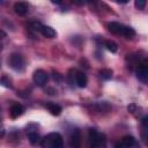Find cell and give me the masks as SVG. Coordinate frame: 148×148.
I'll return each instance as SVG.
<instances>
[{"mask_svg": "<svg viewBox=\"0 0 148 148\" xmlns=\"http://www.w3.org/2000/svg\"><path fill=\"white\" fill-rule=\"evenodd\" d=\"M42 148H64V139L58 132L46 134L40 140Z\"/></svg>", "mask_w": 148, "mask_h": 148, "instance_id": "cell-1", "label": "cell"}, {"mask_svg": "<svg viewBox=\"0 0 148 148\" xmlns=\"http://www.w3.org/2000/svg\"><path fill=\"white\" fill-rule=\"evenodd\" d=\"M108 29L114 34V35H119V36H124L127 38H132L135 36V30L131 27H127L125 24H121L119 22H110L108 24Z\"/></svg>", "mask_w": 148, "mask_h": 148, "instance_id": "cell-2", "label": "cell"}, {"mask_svg": "<svg viewBox=\"0 0 148 148\" xmlns=\"http://www.w3.org/2000/svg\"><path fill=\"white\" fill-rule=\"evenodd\" d=\"M90 148H106V139L104 134L98 133L95 128L89 130Z\"/></svg>", "mask_w": 148, "mask_h": 148, "instance_id": "cell-3", "label": "cell"}, {"mask_svg": "<svg viewBox=\"0 0 148 148\" xmlns=\"http://www.w3.org/2000/svg\"><path fill=\"white\" fill-rule=\"evenodd\" d=\"M8 65H9L14 71H16V72H22V71L24 69V67H25V65H24V59H23V57H22L21 54H18V53H13V54L9 57V59H8Z\"/></svg>", "mask_w": 148, "mask_h": 148, "instance_id": "cell-4", "label": "cell"}, {"mask_svg": "<svg viewBox=\"0 0 148 148\" xmlns=\"http://www.w3.org/2000/svg\"><path fill=\"white\" fill-rule=\"evenodd\" d=\"M136 76H138V79L142 83H147V79H148V62H147L146 59H143L142 61H140L138 64Z\"/></svg>", "mask_w": 148, "mask_h": 148, "instance_id": "cell-5", "label": "cell"}, {"mask_svg": "<svg viewBox=\"0 0 148 148\" xmlns=\"http://www.w3.org/2000/svg\"><path fill=\"white\" fill-rule=\"evenodd\" d=\"M32 79H34V81H35V83H36L37 86H40V87H42V86H44V84L47 82L49 76H47V73H46L45 71H43V69H37V71L34 72Z\"/></svg>", "mask_w": 148, "mask_h": 148, "instance_id": "cell-6", "label": "cell"}, {"mask_svg": "<svg viewBox=\"0 0 148 148\" xmlns=\"http://www.w3.org/2000/svg\"><path fill=\"white\" fill-rule=\"evenodd\" d=\"M135 145V139L132 135H125L114 146V148H132Z\"/></svg>", "mask_w": 148, "mask_h": 148, "instance_id": "cell-7", "label": "cell"}, {"mask_svg": "<svg viewBox=\"0 0 148 148\" xmlns=\"http://www.w3.org/2000/svg\"><path fill=\"white\" fill-rule=\"evenodd\" d=\"M71 146L72 148H80V143H81V134L80 131L77 128H75L72 134H71Z\"/></svg>", "mask_w": 148, "mask_h": 148, "instance_id": "cell-8", "label": "cell"}, {"mask_svg": "<svg viewBox=\"0 0 148 148\" xmlns=\"http://www.w3.org/2000/svg\"><path fill=\"white\" fill-rule=\"evenodd\" d=\"M74 80H75L76 84H77L80 88H84V87L87 86V82H88L87 75H86L83 72H79V71H76V72H75Z\"/></svg>", "mask_w": 148, "mask_h": 148, "instance_id": "cell-9", "label": "cell"}, {"mask_svg": "<svg viewBox=\"0 0 148 148\" xmlns=\"http://www.w3.org/2000/svg\"><path fill=\"white\" fill-rule=\"evenodd\" d=\"M14 10H15V13H16L17 15L23 16V15H25V14L28 13V10H29V6H28L27 2H22V1H20V2H16V3L14 5Z\"/></svg>", "mask_w": 148, "mask_h": 148, "instance_id": "cell-10", "label": "cell"}, {"mask_svg": "<svg viewBox=\"0 0 148 148\" xmlns=\"http://www.w3.org/2000/svg\"><path fill=\"white\" fill-rule=\"evenodd\" d=\"M24 112V108L21 104H14L10 108V117L12 118H18Z\"/></svg>", "mask_w": 148, "mask_h": 148, "instance_id": "cell-11", "label": "cell"}, {"mask_svg": "<svg viewBox=\"0 0 148 148\" xmlns=\"http://www.w3.org/2000/svg\"><path fill=\"white\" fill-rule=\"evenodd\" d=\"M40 34L46 38H54L57 36L56 30L52 27H49V25H43V28L40 30Z\"/></svg>", "mask_w": 148, "mask_h": 148, "instance_id": "cell-12", "label": "cell"}, {"mask_svg": "<svg viewBox=\"0 0 148 148\" xmlns=\"http://www.w3.org/2000/svg\"><path fill=\"white\" fill-rule=\"evenodd\" d=\"M45 108L49 110V112L53 116H59L61 113V106H59L58 104H54V103H46L45 104Z\"/></svg>", "mask_w": 148, "mask_h": 148, "instance_id": "cell-13", "label": "cell"}, {"mask_svg": "<svg viewBox=\"0 0 148 148\" xmlns=\"http://www.w3.org/2000/svg\"><path fill=\"white\" fill-rule=\"evenodd\" d=\"M112 69L110 68H104V69H101L99 71V76L103 79V80H109L112 77Z\"/></svg>", "mask_w": 148, "mask_h": 148, "instance_id": "cell-14", "label": "cell"}, {"mask_svg": "<svg viewBox=\"0 0 148 148\" xmlns=\"http://www.w3.org/2000/svg\"><path fill=\"white\" fill-rule=\"evenodd\" d=\"M104 45H105V47H106L110 52H112V53H114V52L118 51V45H117L113 40H106Z\"/></svg>", "mask_w": 148, "mask_h": 148, "instance_id": "cell-15", "label": "cell"}, {"mask_svg": "<svg viewBox=\"0 0 148 148\" xmlns=\"http://www.w3.org/2000/svg\"><path fill=\"white\" fill-rule=\"evenodd\" d=\"M28 138H29V141L32 145H36L39 141V134L36 131L35 132H28Z\"/></svg>", "mask_w": 148, "mask_h": 148, "instance_id": "cell-16", "label": "cell"}, {"mask_svg": "<svg viewBox=\"0 0 148 148\" xmlns=\"http://www.w3.org/2000/svg\"><path fill=\"white\" fill-rule=\"evenodd\" d=\"M127 110H128V112H131L132 114H136V113H138V111H139V108H138V105H136V104L132 103V104H130V105L127 106Z\"/></svg>", "mask_w": 148, "mask_h": 148, "instance_id": "cell-17", "label": "cell"}, {"mask_svg": "<svg viewBox=\"0 0 148 148\" xmlns=\"http://www.w3.org/2000/svg\"><path fill=\"white\" fill-rule=\"evenodd\" d=\"M0 83H1V84H3V86H5V87H7V88H12L10 80H9V77H7V76L1 77V79H0Z\"/></svg>", "mask_w": 148, "mask_h": 148, "instance_id": "cell-18", "label": "cell"}, {"mask_svg": "<svg viewBox=\"0 0 148 148\" xmlns=\"http://www.w3.org/2000/svg\"><path fill=\"white\" fill-rule=\"evenodd\" d=\"M31 28H32L35 31H39V32H40V30H42V28H43V24H42L40 22L35 21V22L31 23Z\"/></svg>", "mask_w": 148, "mask_h": 148, "instance_id": "cell-19", "label": "cell"}, {"mask_svg": "<svg viewBox=\"0 0 148 148\" xmlns=\"http://www.w3.org/2000/svg\"><path fill=\"white\" fill-rule=\"evenodd\" d=\"M134 5H135V7H136L138 9H143L145 6H146V1H145V0H136V1L134 2Z\"/></svg>", "mask_w": 148, "mask_h": 148, "instance_id": "cell-20", "label": "cell"}, {"mask_svg": "<svg viewBox=\"0 0 148 148\" xmlns=\"http://www.w3.org/2000/svg\"><path fill=\"white\" fill-rule=\"evenodd\" d=\"M7 36V34L3 31V30H0V39H2V38H5Z\"/></svg>", "mask_w": 148, "mask_h": 148, "instance_id": "cell-21", "label": "cell"}, {"mask_svg": "<svg viewBox=\"0 0 148 148\" xmlns=\"http://www.w3.org/2000/svg\"><path fill=\"white\" fill-rule=\"evenodd\" d=\"M5 135V130H2V128H0V138H2Z\"/></svg>", "mask_w": 148, "mask_h": 148, "instance_id": "cell-22", "label": "cell"}, {"mask_svg": "<svg viewBox=\"0 0 148 148\" xmlns=\"http://www.w3.org/2000/svg\"><path fill=\"white\" fill-rule=\"evenodd\" d=\"M1 50H2V43L0 42V51H1Z\"/></svg>", "mask_w": 148, "mask_h": 148, "instance_id": "cell-23", "label": "cell"}]
</instances>
